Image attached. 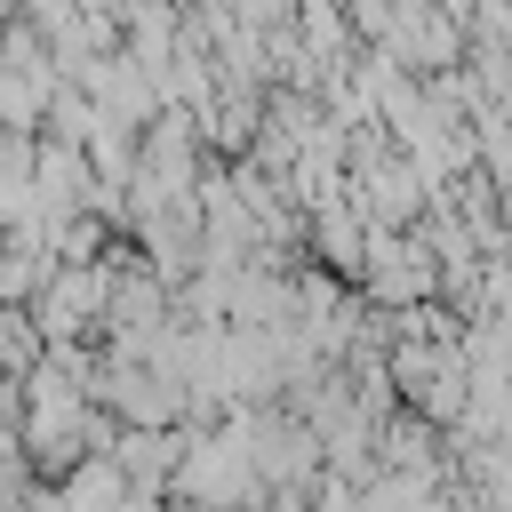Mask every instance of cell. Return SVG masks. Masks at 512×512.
I'll list each match as a JSON object with an SVG mask.
<instances>
[{
    "instance_id": "cell-1",
    "label": "cell",
    "mask_w": 512,
    "mask_h": 512,
    "mask_svg": "<svg viewBox=\"0 0 512 512\" xmlns=\"http://www.w3.org/2000/svg\"><path fill=\"white\" fill-rule=\"evenodd\" d=\"M368 216H360V200L344 192V200H328V208H312V264H328V272H344L352 288H360V264H368Z\"/></svg>"
}]
</instances>
